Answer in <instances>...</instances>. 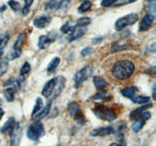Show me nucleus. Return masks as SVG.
<instances>
[{"mask_svg":"<svg viewBox=\"0 0 156 146\" xmlns=\"http://www.w3.org/2000/svg\"><path fill=\"white\" fill-rule=\"evenodd\" d=\"M58 146H59V145H58Z\"/></svg>","mask_w":156,"mask_h":146,"instance_id":"obj_51","label":"nucleus"},{"mask_svg":"<svg viewBox=\"0 0 156 146\" xmlns=\"http://www.w3.org/2000/svg\"><path fill=\"white\" fill-rule=\"evenodd\" d=\"M56 7H57V2L56 0H49L45 5V10H56Z\"/></svg>","mask_w":156,"mask_h":146,"instance_id":"obj_35","label":"nucleus"},{"mask_svg":"<svg viewBox=\"0 0 156 146\" xmlns=\"http://www.w3.org/2000/svg\"><path fill=\"white\" fill-rule=\"evenodd\" d=\"M91 22V19L89 17H82L80 18L76 22V26H79V27H86L87 26L89 25Z\"/></svg>","mask_w":156,"mask_h":146,"instance_id":"obj_27","label":"nucleus"},{"mask_svg":"<svg viewBox=\"0 0 156 146\" xmlns=\"http://www.w3.org/2000/svg\"><path fill=\"white\" fill-rule=\"evenodd\" d=\"M44 108V101H43L41 97H37L36 100V103H35L34 106L33 108V110L31 113V117L34 118L41 109Z\"/></svg>","mask_w":156,"mask_h":146,"instance_id":"obj_21","label":"nucleus"},{"mask_svg":"<svg viewBox=\"0 0 156 146\" xmlns=\"http://www.w3.org/2000/svg\"><path fill=\"white\" fill-rule=\"evenodd\" d=\"M93 83H94V86L98 90H103L104 88H106L108 85V82L105 80L104 78L100 77V76H95L93 78Z\"/></svg>","mask_w":156,"mask_h":146,"instance_id":"obj_19","label":"nucleus"},{"mask_svg":"<svg viewBox=\"0 0 156 146\" xmlns=\"http://www.w3.org/2000/svg\"><path fill=\"white\" fill-rule=\"evenodd\" d=\"M154 18L155 17L150 14H146L142 19L141 23L140 24V31L143 32L146 31L152 27V24L154 22Z\"/></svg>","mask_w":156,"mask_h":146,"instance_id":"obj_14","label":"nucleus"},{"mask_svg":"<svg viewBox=\"0 0 156 146\" xmlns=\"http://www.w3.org/2000/svg\"><path fill=\"white\" fill-rule=\"evenodd\" d=\"M74 116H75V120H76V121L77 122L78 124L81 125V126L85 125V122H86V120H85V116H84V114H82V113L79 112V111H78Z\"/></svg>","mask_w":156,"mask_h":146,"instance_id":"obj_32","label":"nucleus"},{"mask_svg":"<svg viewBox=\"0 0 156 146\" xmlns=\"http://www.w3.org/2000/svg\"><path fill=\"white\" fill-rule=\"evenodd\" d=\"M155 92H156L155 84H154V85H153V88H152V97H153L154 100H155Z\"/></svg>","mask_w":156,"mask_h":146,"instance_id":"obj_47","label":"nucleus"},{"mask_svg":"<svg viewBox=\"0 0 156 146\" xmlns=\"http://www.w3.org/2000/svg\"><path fill=\"white\" fill-rule=\"evenodd\" d=\"M30 69H31V67H30V63L27 62H25L23 64L22 66H21V71H20V75L24 77V76L29 74V72L30 71Z\"/></svg>","mask_w":156,"mask_h":146,"instance_id":"obj_30","label":"nucleus"},{"mask_svg":"<svg viewBox=\"0 0 156 146\" xmlns=\"http://www.w3.org/2000/svg\"><path fill=\"white\" fill-rule=\"evenodd\" d=\"M101 40H102V38L100 37V36H98V37L94 38V39L92 40V43L93 44H98V43H101Z\"/></svg>","mask_w":156,"mask_h":146,"instance_id":"obj_46","label":"nucleus"},{"mask_svg":"<svg viewBox=\"0 0 156 146\" xmlns=\"http://www.w3.org/2000/svg\"><path fill=\"white\" fill-rule=\"evenodd\" d=\"M108 146H126V142L123 140H121L120 143L117 142H112L109 144Z\"/></svg>","mask_w":156,"mask_h":146,"instance_id":"obj_45","label":"nucleus"},{"mask_svg":"<svg viewBox=\"0 0 156 146\" xmlns=\"http://www.w3.org/2000/svg\"><path fill=\"white\" fill-rule=\"evenodd\" d=\"M94 115L104 121L112 122L117 119V115L115 111L105 105H98L92 109Z\"/></svg>","mask_w":156,"mask_h":146,"instance_id":"obj_2","label":"nucleus"},{"mask_svg":"<svg viewBox=\"0 0 156 146\" xmlns=\"http://www.w3.org/2000/svg\"><path fill=\"white\" fill-rule=\"evenodd\" d=\"M87 29L86 27H79V26H73V28L72 31L69 33V36L68 37V40L69 42H73V41L79 39V38L82 37L86 32Z\"/></svg>","mask_w":156,"mask_h":146,"instance_id":"obj_12","label":"nucleus"},{"mask_svg":"<svg viewBox=\"0 0 156 146\" xmlns=\"http://www.w3.org/2000/svg\"><path fill=\"white\" fill-rule=\"evenodd\" d=\"M93 52V49L91 47H85L81 50V55L82 56H86L91 54Z\"/></svg>","mask_w":156,"mask_h":146,"instance_id":"obj_43","label":"nucleus"},{"mask_svg":"<svg viewBox=\"0 0 156 146\" xmlns=\"http://www.w3.org/2000/svg\"><path fill=\"white\" fill-rule=\"evenodd\" d=\"M24 5L21 9V12L24 16H26L29 14L30 9V6L32 5L34 2V0H24Z\"/></svg>","mask_w":156,"mask_h":146,"instance_id":"obj_29","label":"nucleus"},{"mask_svg":"<svg viewBox=\"0 0 156 146\" xmlns=\"http://www.w3.org/2000/svg\"><path fill=\"white\" fill-rule=\"evenodd\" d=\"M27 38V34L25 32L21 33L18 35V38H17L16 41L15 42V44L12 48V51L8 56V59L9 60H13V59H18L21 56V53H22V48L24 46V42Z\"/></svg>","mask_w":156,"mask_h":146,"instance_id":"obj_4","label":"nucleus"},{"mask_svg":"<svg viewBox=\"0 0 156 146\" xmlns=\"http://www.w3.org/2000/svg\"><path fill=\"white\" fill-rule=\"evenodd\" d=\"M69 114L70 116H74L75 114L79 111V103L76 102H72L69 104Z\"/></svg>","mask_w":156,"mask_h":146,"instance_id":"obj_28","label":"nucleus"},{"mask_svg":"<svg viewBox=\"0 0 156 146\" xmlns=\"http://www.w3.org/2000/svg\"><path fill=\"white\" fill-rule=\"evenodd\" d=\"M51 106H52V102L49 101L48 103H47L45 106L35 116V118L37 119V120H41L44 119L45 117H47L48 116V114L50 113V109H51Z\"/></svg>","mask_w":156,"mask_h":146,"instance_id":"obj_18","label":"nucleus"},{"mask_svg":"<svg viewBox=\"0 0 156 146\" xmlns=\"http://www.w3.org/2000/svg\"><path fill=\"white\" fill-rule=\"evenodd\" d=\"M2 100L1 98H0V106L2 105Z\"/></svg>","mask_w":156,"mask_h":146,"instance_id":"obj_50","label":"nucleus"},{"mask_svg":"<svg viewBox=\"0 0 156 146\" xmlns=\"http://www.w3.org/2000/svg\"><path fill=\"white\" fill-rule=\"evenodd\" d=\"M8 5L10 6L11 9L14 11V12H18L21 10V4L18 2L15 1V0H9L8 2Z\"/></svg>","mask_w":156,"mask_h":146,"instance_id":"obj_34","label":"nucleus"},{"mask_svg":"<svg viewBox=\"0 0 156 146\" xmlns=\"http://www.w3.org/2000/svg\"><path fill=\"white\" fill-rule=\"evenodd\" d=\"M93 71H94V69L91 66H85L77 71L74 76L75 88H79L88 78L91 77V75L93 74Z\"/></svg>","mask_w":156,"mask_h":146,"instance_id":"obj_6","label":"nucleus"},{"mask_svg":"<svg viewBox=\"0 0 156 146\" xmlns=\"http://www.w3.org/2000/svg\"><path fill=\"white\" fill-rule=\"evenodd\" d=\"M148 50L149 52H152V53H155L156 50V47H155V43H152L150 45H149V47H147Z\"/></svg>","mask_w":156,"mask_h":146,"instance_id":"obj_44","label":"nucleus"},{"mask_svg":"<svg viewBox=\"0 0 156 146\" xmlns=\"http://www.w3.org/2000/svg\"><path fill=\"white\" fill-rule=\"evenodd\" d=\"M45 134L44 124L40 120L34 122L29 126L27 130V136L31 141H37Z\"/></svg>","mask_w":156,"mask_h":146,"instance_id":"obj_3","label":"nucleus"},{"mask_svg":"<svg viewBox=\"0 0 156 146\" xmlns=\"http://www.w3.org/2000/svg\"><path fill=\"white\" fill-rule=\"evenodd\" d=\"M155 0H150L149 5H148V12H149V14L152 15L154 16V15L155 14Z\"/></svg>","mask_w":156,"mask_h":146,"instance_id":"obj_38","label":"nucleus"},{"mask_svg":"<svg viewBox=\"0 0 156 146\" xmlns=\"http://www.w3.org/2000/svg\"><path fill=\"white\" fill-rule=\"evenodd\" d=\"M70 2H71V0H59V2H57L56 10L66 9L69 5L70 4Z\"/></svg>","mask_w":156,"mask_h":146,"instance_id":"obj_36","label":"nucleus"},{"mask_svg":"<svg viewBox=\"0 0 156 146\" xmlns=\"http://www.w3.org/2000/svg\"><path fill=\"white\" fill-rule=\"evenodd\" d=\"M56 38V34L55 33H49L48 35H41L38 40V47L40 50H46L50 47V44L54 42Z\"/></svg>","mask_w":156,"mask_h":146,"instance_id":"obj_9","label":"nucleus"},{"mask_svg":"<svg viewBox=\"0 0 156 146\" xmlns=\"http://www.w3.org/2000/svg\"><path fill=\"white\" fill-rule=\"evenodd\" d=\"M56 88H55L54 92L56 93L55 94V97H57L62 91L63 90V88H65L66 85V78L63 76H58L56 77Z\"/></svg>","mask_w":156,"mask_h":146,"instance_id":"obj_17","label":"nucleus"},{"mask_svg":"<svg viewBox=\"0 0 156 146\" xmlns=\"http://www.w3.org/2000/svg\"><path fill=\"white\" fill-rule=\"evenodd\" d=\"M15 90L14 88H8L3 91V94H4L6 100L8 102H12L15 100Z\"/></svg>","mask_w":156,"mask_h":146,"instance_id":"obj_23","label":"nucleus"},{"mask_svg":"<svg viewBox=\"0 0 156 146\" xmlns=\"http://www.w3.org/2000/svg\"><path fill=\"white\" fill-rule=\"evenodd\" d=\"M151 117H152V113L150 112H148V111L143 112L138 118L135 120L136 121L134 122L132 126L133 131L136 133L140 132L146 123V121L149 120Z\"/></svg>","mask_w":156,"mask_h":146,"instance_id":"obj_8","label":"nucleus"},{"mask_svg":"<svg viewBox=\"0 0 156 146\" xmlns=\"http://www.w3.org/2000/svg\"><path fill=\"white\" fill-rule=\"evenodd\" d=\"M91 7H92V3H91V2L89 1V0H85V1H84L79 5V9H78V12L80 14L86 13L88 11L91 10Z\"/></svg>","mask_w":156,"mask_h":146,"instance_id":"obj_22","label":"nucleus"},{"mask_svg":"<svg viewBox=\"0 0 156 146\" xmlns=\"http://www.w3.org/2000/svg\"><path fill=\"white\" fill-rule=\"evenodd\" d=\"M131 48V46L129 44H123V45H116L111 48V52L112 53H116V52L122 51V50H129Z\"/></svg>","mask_w":156,"mask_h":146,"instance_id":"obj_33","label":"nucleus"},{"mask_svg":"<svg viewBox=\"0 0 156 146\" xmlns=\"http://www.w3.org/2000/svg\"><path fill=\"white\" fill-rule=\"evenodd\" d=\"M152 103H144L143 106H141L140 107L134 109V110H133L132 112L130 113V114H129V119H130V120H135L136 119L138 118V117L140 116L141 115V114L143 113L146 109H149V108L152 107Z\"/></svg>","mask_w":156,"mask_h":146,"instance_id":"obj_15","label":"nucleus"},{"mask_svg":"<svg viewBox=\"0 0 156 146\" xmlns=\"http://www.w3.org/2000/svg\"><path fill=\"white\" fill-rule=\"evenodd\" d=\"M4 114H5V111L3 110L2 108H0V120L2 119V116H4Z\"/></svg>","mask_w":156,"mask_h":146,"instance_id":"obj_48","label":"nucleus"},{"mask_svg":"<svg viewBox=\"0 0 156 146\" xmlns=\"http://www.w3.org/2000/svg\"><path fill=\"white\" fill-rule=\"evenodd\" d=\"M9 39H10V36H9V33H5L0 38V57L2 56L3 52H4L5 48L7 46L8 43H9Z\"/></svg>","mask_w":156,"mask_h":146,"instance_id":"obj_25","label":"nucleus"},{"mask_svg":"<svg viewBox=\"0 0 156 146\" xmlns=\"http://www.w3.org/2000/svg\"><path fill=\"white\" fill-rule=\"evenodd\" d=\"M139 19V15L136 13H130L125 16L118 18L115 22V29L117 31L122 30L128 26L135 24Z\"/></svg>","mask_w":156,"mask_h":146,"instance_id":"obj_5","label":"nucleus"},{"mask_svg":"<svg viewBox=\"0 0 156 146\" xmlns=\"http://www.w3.org/2000/svg\"><path fill=\"white\" fill-rule=\"evenodd\" d=\"M126 127V124H123L121 126H120L119 127L118 131L117 132V134H116V136L118 138H122L124 135L125 132V128Z\"/></svg>","mask_w":156,"mask_h":146,"instance_id":"obj_39","label":"nucleus"},{"mask_svg":"<svg viewBox=\"0 0 156 146\" xmlns=\"http://www.w3.org/2000/svg\"><path fill=\"white\" fill-rule=\"evenodd\" d=\"M73 26L70 25L69 22V21H67V22H66L65 24H64L61 27L60 31L62 32V33H65V34H66V33H69L70 32L72 31V30H73Z\"/></svg>","mask_w":156,"mask_h":146,"instance_id":"obj_37","label":"nucleus"},{"mask_svg":"<svg viewBox=\"0 0 156 146\" xmlns=\"http://www.w3.org/2000/svg\"><path fill=\"white\" fill-rule=\"evenodd\" d=\"M60 63V58L59 57H55L50 61V62L49 63L48 66L47 68V71L49 74H51V73H53L56 69L57 68L58 65Z\"/></svg>","mask_w":156,"mask_h":146,"instance_id":"obj_20","label":"nucleus"},{"mask_svg":"<svg viewBox=\"0 0 156 146\" xmlns=\"http://www.w3.org/2000/svg\"><path fill=\"white\" fill-rule=\"evenodd\" d=\"M9 69V62L5 59L0 60V77L5 74Z\"/></svg>","mask_w":156,"mask_h":146,"instance_id":"obj_31","label":"nucleus"},{"mask_svg":"<svg viewBox=\"0 0 156 146\" xmlns=\"http://www.w3.org/2000/svg\"><path fill=\"white\" fill-rule=\"evenodd\" d=\"M5 10H6V6L5 5H2L0 7V12H3Z\"/></svg>","mask_w":156,"mask_h":146,"instance_id":"obj_49","label":"nucleus"},{"mask_svg":"<svg viewBox=\"0 0 156 146\" xmlns=\"http://www.w3.org/2000/svg\"><path fill=\"white\" fill-rule=\"evenodd\" d=\"M106 95H107V91H101L93 96V99H94V100H102V99H104L105 97H106Z\"/></svg>","mask_w":156,"mask_h":146,"instance_id":"obj_40","label":"nucleus"},{"mask_svg":"<svg viewBox=\"0 0 156 146\" xmlns=\"http://www.w3.org/2000/svg\"><path fill=\"white\" fill-rule=\"evenodd\" d=\"M121 94H123V96L127 97V98L131 99L136 94V88L133 86L131 87H127V88H125L121 90Z\"/></svg>","mask_w":156,"mask_h":146,"instance_id":"obj_24","label":"nucleus"},{"mask_svg":"<svg viewBox=\"0 0 156 146\" xmlns=\"http://www.w3.org/2000/svg\"><path fill=\"white\" fill-rule=\"evenodd\" d=\"M134 69L135 65L132 61L123 59L114 64L111 69V74L118 80H126L132 75Z\"/></svg>","mask_w":156,"mask_h":146,"instance_id":"obj_1","label":"nucleus"},{"mask_svg":"<svg viewBox=\"0 0 156 146\" xmlns=\"http://www.w3.org/2000/svg\"><path fill=\"white\" fill-rule=\"evenodd\" d=\"M9 135L10 137V146H19L22 135V129L20 127L19 123H16L15 128Z\"/></svg>","mask_w":156,"mask_h":146,"instance_id":"obj_7","label":"nucleus"},{"mask_svg":"<svg viewBox=\"0 0 156 146\" xmlns=\"http://www.w3.org/2000/svg\"><path fill=\"white\" fill-rule=\"evenodd\" d=\"M136 1H137V0H117V2L114 5L116 6V7H118V6H122L127 4H130V3L134 2Z\"/></svg>","mask_w":156,"mask_h":146,"instance_id":"obj_41","label":"nucleus"},{"mask_svg":"<svg viewBox=\"0 0 156 146\" xmlns=\"http://www.w3.org/2000/svg\"><path fill=\"white\" fill-rule=\"evenodd\" d=\"M50 22H51V17L49 15H41L34 18L33 24L34 27L41 29L47 27Z\"/></svg>","mask_w":156,"mask_h":146,"instance_id":"obj_13","label":"nucleus"},{"mask_svg":"<svg viewBox=\"0 0 156 146\" xmlns=\"http://www.w3.org/2000/svg\"><path fill=\"white\" fill-rule=\"evenodd\" d=\"M117 0H102L101 2V5L103 7H111V6L114 5Z\"/></svg>","mask_w":156,"mask_h":146,"instance_id":"obj_42","label":"nucleus"},{"mask_svg":"<svg viewBox=\"0 0 156 146\" xmlns=\"http://www.w3.org/2000/svg\"><path fill=\"white\" fill-rule=\"evenodd\" d=\"M56 77L50 79L47 83L44 85V88L42 89V95L45 97L46 98L50 97V96L53 95L54 93L55 88H56Z\"/></svg>","mask_w":156,"mask_h":146,"instance_id":"obj_11","label":"nucleus"},{"mask_svg":"<svg viewBox=\"0 0 156 146\" xmlns=\"http://www.w3.org/2000/svg\"><path fill=\"white\" fill-rule=\"evenodd\" d=\"M134 103H149L150 100V97L147 96H141V95H134L130 99Z\"/></svg>","mask_w":156,"mask_h":146,"instance_id":"obj_26","label":"nucleus"},{"mask_svg":"<svg viewBox=\"0 0 156 146\" xmlns=\"http://www.w3.org/2000/svg\"><path fill=\"white\" fill-rule=\"evenodd\" d=\"M15 125H16V122H15V120L14 117H10V118L8 119L7 121L5 122L4 125H3L2 127L0 129V132L2 133L5 134L6 132L9 133L10 132H12L13 130V129L15 128Z\"/></svg>","mask_w":156,"mask_h":146,"instance_id":"obj_16","label":"nucleus"},{"mask_svg":"<svg viewBox=\"0 0 156 146\" xmlns=\"http://www.w3.org/2000/svg\"><path fill=\"white\" fill-rule=\"evenodd\" d=\"M115 132V129L112 126H105L94 129L90 132L89 135L92 137H104L111 135Z\"/></svg>","mask_w":156,"mask_h":146,"instance_id":"obj_10","label":"nucleus"}]
</instances>
